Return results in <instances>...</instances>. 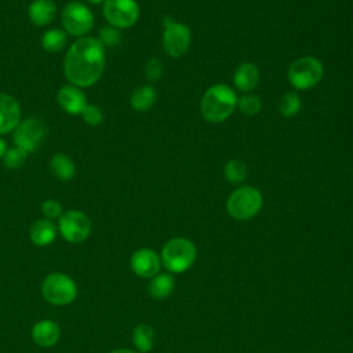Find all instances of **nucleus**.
<instances>
[{"label":"nucleus","instance_id":"21","mask_svg":"<svg viewBox=\"0 0 353 353\" xmlns=\"http://www.w3.org/2000/svg\"><path fill=\"white\" fill-rule=\"evenodd\" d=\"M156 341L154 328L146 323L135 325L132 330V343L139 353H148L152 350Z\"/></svg>","mask_w":353,"mask_h":353},{"label":"nucleus","instance_id":"32","mask_svg":"<svg viewBox=\"0 0 353 353\" xmlns=\"http://www.w3.org/2000/svg\"><path fill=\"white\" fill-rule=\"evenodd\" d=\"M8 146H7V142L0 137V159H3V156L6 154Z\"/></svg>","mask_w":353,"mask_h":353},{"label":"nucleus","instance_id":"22","mask_svg":"<svg viewBox=\"0 0 353 353\" xmlns=\"http://www.w3.org/2000/svg\"><path fill=\"white\" fill-rule=\"evenodd\" d=\"M156 102V90L146 84V85H139L137 87L130 98V103L132 109L137 112H146L149 110Z\"/></svg>","mask_w":353,"mask_h":353},{"label":"nucleus","instance_id":"4","mask_svg":"<svg viewBox=\"0 0 353 353\" xmlns=\"http://www.w3.org/2000/svg\"><path fill=\"white\" fill-rule=\"evenodd\" d=\"M262 205L263 197L256 188L240 186L228 197L226 211L236 221H247L254 218Z\"/></svg>","mask_w":353,"mask_h":353},{"label":"nucleus","instance_id":"23","mask_svg":"<svg viewBox=\"0 0 353 353\" xmlns=\"http://www.w3.org/2000/svg\"><path fill=\"white\" fill-rule=\"evenodd\" d=\"M66 32L61 29H48L41 36V47L47 52H59L66 46Z\"/></svg>","mask_w":353,"mask_h":353},{"label":"nucleus","instance_id":"20","mask_svg":"<svg viewBox=\"0 0 353 353\" xmlns=\"http://www.w3.org/2000/svg\"><path fill=\"white\" fill-rule=\"evenodd\" d=\"M175 281L171 273H157L149 281V295L153 299H165L171 295Z\"/></svg>","mask_w":353,"mask_h":353},{"label":"nucleus","instance_id":"27","mask_svg":"<svg viewBox=\"0 0 353 353\" xmlns=\"http://www.w3.org/2000/svg\"><path fill=\"white\" fill-rule=\"evenodd\" d=\"M26 159H28V153L23 152L22 149L14 146V148L7 149L6 154L3 156V164L8 170H18L25 164Z\"/></svg>","mask_w":353,"mask_h":353},{"label":"nucleus","instance_id":"2","mask_svg":"<svg viewBox=\"0 0 353 353\" xmlns=\"http://www.w3.org/2000/svg\"><path fill=\"white\" fill-rule=\"evenodd\" d=\"M237 99L236 92L229 85L223 83L214 84L201 98V116L210 123H222L237 108Z\"/></svg>","mask_w":353,"mask_h":353},{"label":"nucleus","instance_id":"3","mask_svg":"<svg viewBox=\"0 0 353 353\" xmlns=\"http://www.w3.org/2000/svg\"><path fill=\"white\" fill-rule=\"evenodd\" d=\"M196 245L186 237L170 239L161 250V265L170 273H183L196 261Z\"/></svg>","mask_w":353,"mask_h":353},{"label":"nucleus","instance_id":"14","mask_svg":"<svg viewBox=\"0 0 353 353\" xmlns=\"http://www.w3.org/2000/svg\"><path fill=\"white\" fill-rule=\"evenodd\" d=\"M21 106L18 101L7 92H0V135L15 130L21 121Z\"/></svg>","mask_w":353,"mask_h":353},{"label":"nucleus","instance_id":"29","mask_svg":"<svg viewBox=\"0 0 353 353\" xmlns=\"http://www.w3.org/2000/svg\"><path fill=\"white\" fill-rule=\"evenodd\" d=\"M81 117H83L84 123L88 124V125H91V127L99 125V124L102 123V120H103L102 110H101L98 106L91 105V103H88V105L85 106V109H84L83 113H81Z\"/></svg>","mask_w":353,"mask_h":353},{"label":"nucleus","instance_id":"30","mask_svg":"<svg viewBox=\"0 0 353 353\" xmlns=\"http://www.w3.org/2000/svg\"><path fill=\"white\" fill-rule=\"evenodd\" d=\"M41 212L47 219H59V216L63 214L62 204L55 199H48L41 203Z\"/></svg>","mask_w":353,"mask_h":353},{"label":"nucleus","instance_id":"15","mask_svg":"<svg viewBox=\"0 0 353 353\" xmlns=\"http://www.w3.org/2000/svg\"><path fill=\"white\" fill-rule=\"evenodd\" d=\"M32 339L40 347H51L58 343L61 336L59 325L48 319L39 320L32 327Z\"/></svg>","mask_w":353,"mask_h":353},{"label":"nucleus","instance_id":"17","mask_svg":"<svg viewBox=\"0 0 353 353\" xmlns=\"http://www.w3.org/2000/svg\"><path fill=\"white\" fill-rule=\"evenodd\" d=\"M58 228L51 219H37L29 229V239L37 247L50 245L57 237Z\"/></svg>","mask_w":353,"mask_h":353},{"label":"nucleus","instance_id":"19","mask_svg":"<svg viewBox=\"0 0 353 353\" xmlns=\"http://www.w3.org/2000/svg\"><path fill=\"white\" fill-rule=\"evenodd\" d=\"M50 170L52 175L61 181H70L76 175V165L73 160L65 153H57L51 157Z\"/></svg>","mask_w":353,"mask_h":353},{"label":"nucleus","instance_id":"1","mask_svg":"<svg viewBox=\"0 0 353 353\" xmlns=\"http://www.w3.org/2000/svg\"><path fill=\"white\" fill-rule=\"evenodd\" d=\"M105 61V47L98 39L90 36L79 37L66 51L63 74L76 87H90L101 79Z\"/></svg>","mask_w":353,"mask_h":353},{"label":"nucleus","instance_id":"25","mask_svg":"<svg viewBox=\"0 0 353 353\" xmlns=\"http://www.w3.org/2000/svg\"><path fill=\"white\" fill-rule=\"evenodd\" d=\"M223 174L230 183H241L247 178V167L240 160H229L225 164Z\"/></svg>","mask_w":353,"mask_h":353},{"label":"nucleus","instance_id":"12","mask_svg":"<svg viewBox=\"0 0 353 353\" xmlns=\"http://www.w3.org/2000/svg\"><path fill=\"white\" fill-rule=\"evenodd\" d=\"M130 266L132 272L141 279H152L160 273L161 258L152 248H139L132 252L130 258Z\"/></svg>","mask_w":353,"mask_h":353},{"label":"nucleus","instance_id":"28","mask_svg":"<svg viewBox=\"0 0 353 353\" xmlns=\"http://www.w3.org/2000/svg\"><path fill=\"white\" fill-rule=\"evenodd\" d=\"M145 77L149 81H157L164 73V65L159 58H150L143 68Z\"/></svg>","mask_w":353,"mask_h":353},{"label":"nucleus","instance_id":"11","mask_svg":"<svg viewBox=\"0 0 353 353\" xmlns=\"http://www.w3.org/2000/svg\"><path fill=\"white\" fill-rule=\"evenodd\" d=\"M46 125L40 119L29 117L21 120L14 130V142L15 146L23 152L33 153L36 152L46 139Z\"/></svg>","mask_w":353,"mask_h":353},{"label":"nucleus","instance_id":"10","mask_svg":"<svg viewBox=\"0 0 353 353\" xmlns=\"http://www.w3.org/2000/svg\"><path fill=\"white\" fill-rule=\"evenodd\" d=\"M106 22L116 29H127L137 23L139 6L135 0H105L102 8Z\"/></svg>","mask_w":353,"mask_h":353},{"label":"nucleus","instance_id":"33","mask_svg":"<svg viewBox=\"0 0 353 353\" xmlns=\"http://www.w3.org/2000/svg\"><path fill=\"white\" fill-rule=\"evenodd\" d=\"M109 353H139V352L131 350V349H127V347H119V349H114V350H112Z\"/></svg>","mask_w":353,"mask_h":353},{"label":"nucleus","instance_id":"26","mask_svg":"<svg viewBox=\"0 0 353 353\" xmlns=\"http://www.w3.org/2000/svg\"><path fill=\"white\" fill-rule=\"evenodd\" d=\"M237 108L245 116H255L261 110L262 102L259 97L254 94H245L237 99Z\"/></svg>","mask_w":353,"mask_h":353},{"label":"nucleus","instance_id":"34","mask_svg":"<svg viewBox=\"0 0 353 353\" xmlns=\"http://www.w3.org/2000/svg\"><path fill=\"white\" fill-rule=\"evenodd\" d=\"M91 4H99V3H105V0H87Z\"/></svg>","mask_w":353,"mask_h":353},{"label":"nucleus","instance_id":"18","mask_svg":"<svg viewBox=\"0 0 353 353\" xmlns=\"http://www.w3.org/2000/svg\"><path fill=\"white\" fill-rule=\"evenodd\" d=\"M233 83L243 92L252 91L259 83V69L251 62H243L233 73Z\"/></svg>","mask_w":353,"mask_h":353},{"label":"nucleus","instance_id":"5","mask_svg":"<svg viewBox=\"0 0 353 353\" xmlns=\"http://www.w3.org/2000/svg\"><path fill=\"white\" fill-rule=\"evenodd\" d=\"M41 295L51 305L65 306L76 299L77 284L66 273L52 272L41 283Z\"/></svg>","mask_w":353,"mask_h":353},{"label":"nucleus","instance_id":"7","mask_svg":"<svg viewBox=\"0 0 353 353\" xmlns=\"http://www.w3.org/2000/svg\"><path fill=\"white\" fill-rule=\"evenodd\" d=\"M61 21L63 30L74 37H84L94 26L92 11L80 1L68 3L61 12Z\"/></svg>","mask_w":353,"mask_h":353},{"label":"nucleus","instance_id":"8","mask_svg":"<svg viewBox=\"0 0 353 353\" xmlns=\"http://www.w3.org/2000/svg\"><path fill=\"white\" fill-rule=\"evenodd\" d=\"M164 32H163V50L171 58H181L186 54L190 41L192 33L190 29L181 22H175L171 17H165L164 21Z\"/></svg>","mask_w":353,"mask_h":353},{"label":"nucleus","instance_id":"31","mask_svg":"<svg viewBox=\"0 0 353 353\" xmlns=\"http://www.w3.org/2000/svg\"><path fill=\"white\" fill-rule=\"evenodd\" d=\"M102 46H116L119 41H120V33H119V29L108 25V26H102V29L99 30V39H98Z\"/></svg>","mask_w":353,"mask_h":353},{"label":"nucleus","instance_id":"13","mask_svg":"<svg viewBox=\"0 0 353 353\" xmlns=\"http://www.w3.org/2000/svg\"><path fill=\"white\" fill-rule=\"evenodd\" d=\"M57 101L61 109L69 114H81L85 106L88 105L87 97L80 87L68 84L59 88L57 94Z\"/></svg>","mask_w":353,"mask_h":353},{"label":"nucleus","instance_id":"16","mask_svg":"<svg viewBox=\"0 0 353 353\" xmlns=\"http://www.w3.org/2000/svg\"><path fill=\"white\" fill-rule=\"evenodd\" d=\"M57 15V4L52 0H33L28 8L29 21L36 26L50 25Z\"/></svg>","mask_w":353,"mask_h":353},{"label":"nucleus","instance_id":"24","mask_svg":"<svg viewBox=\"0 0 353 353\" xmlns=\"http://www.w3.org/2000/svg\"><path fill=\"white\" fill-rule=\"evenodd\" d=\"M301 110V98L296 92H285L279 102V112L283 117H294Z\"/></svg>","mask_w":353,"mask_h":353},{"label":"nucleus","instance_id":"9","mask_svg":"<svg viewBox=\"0 0 353 353\" xmlns=\"http://www.w3.org/2000/svg\"><path fill=\"white\" fill-rule=\"evenodd\" d=\"M58 232L72 244H80L91 233V221L80 210H68L58 219Z\"/></svg>","mask_w":353,"mask_h":353},{"label":"nucleus","instance_id":"6","mask_svg":"<svg viewBox=\"0 0 353 353\" xmlns=\"http://www.w3.org/2000/svg\"><path fill=\"white\" fill-rule=\"evenodd\" d=\"M323 63L314 57H301L295 59L287 72L290 84L296 90H309L323 79Z\"/></svg>","mask_w":353,"mask_h":353}]
</instances>
